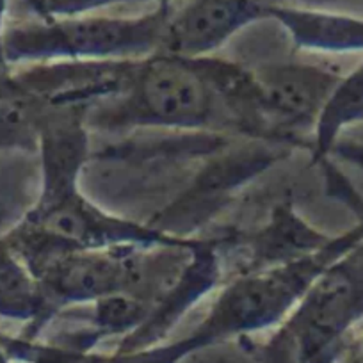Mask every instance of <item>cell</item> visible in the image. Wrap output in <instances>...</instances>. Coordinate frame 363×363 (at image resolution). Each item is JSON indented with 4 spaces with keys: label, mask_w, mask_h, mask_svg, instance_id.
<instances>
[{
    "label": "cell",
    "mask_w": 363,
    "mask_h": 363,
    "mask_svg": "<svg viewBox=\"0 0 363 363\" xmlns=\"http://www.w3.org/2000/svg\"><path fill=\"white\" fill-rule=\"evenodd\" d=\"M27 6L43 20L66 18V16L89 15L91 11L127 2H146V0H26ZM159 4H169V0H157Z\"/></svg>",
    "instance_id": "4fadbf2b"
},
{
    "label": "cell",
    "mask_w": 363,
    "mask_h": 363,
    "mask_svg": "<svg viewBox=\"0 0 363 363\" xmlns=\"http://www.w3.org/2000/svg\"><path fill=\"white\" fill-rule=\"evenodd\" d=\"M223 242L225 235L212 239L196 237V242L189 250L187 260L184 262L173 284L153 303L146 320L139 326L138 337H153L164 331L191 306L223 284L226 274Z\"/></svg>",
    "instance_id": "9c48e42d"
},
{
    "label": "cell",
    "mask_w": 363,
    "mask_h": 363,
    "mask_svg": "<svg viewBox=\"0 0 363 363\" xmlns=\"http://www.w3.org/2000/svg\"><path fill=\"white\" fill-rule=\"evenodd\" d=\"M87 128L118 132L128 128L235 132L237 127L203 55L157 50L135 59L127 84L113 99L87 111Z\"/></svg>",
    "instance_id": "7a4b0ae2"
},
{
    "label": "cell",
    "mask_w": 363,
    "mask_h": 363,
    "mask_svg": "<svg viewBox=\"0 0 363 363\" xmlns=\"http://www.w3.org/2000/svg\"><path fill=\"white\" fill-rule=\"evenodd\" d=\"M258 99L269 125L278 135L301 145L292 130L315 123L335 87V77L303 62H272L251 68Z\"/></svg>",
    "instance_id": "8992f818"
},
{
    "label": "cell",
    "mask_w": 363,
    "mask_h": 363,
    "mask_svg": "<svg viewBox=\"0 0 363 363\" xmlns=\"http://www.w3.org/2000/svg\"><path fill=\"white\" fill-rule=\"evenodd\" d=\"M13 250L23 258L40 281L45 315L65 306L96 303L116 294H135L148 299L153 306L162 294V289L150 281V257L153 250H72L20 233Z\"/></svg>",
    "instance_id": "3957f363"
},
{
    "label": "cell",
    "mask_w": 363,
    "mask_h": 363,
    "mask_svg": "<svg viewBox=\"0 0 363 363\" xmlns=\"http://www.w3.org/2000/svg\"><path fill=\"white\" fill-rule=\"evenodd\" d=\"M6 2H8V0H0V22H2V15H4ZM0 45H2V40H0Z\"/></svg>",
    "instance_id": "5bb4252c"
},
{
    "label": "cell",
    "mask_w": 363,
    "mask_h": 363,
    "mask_svg": "<svg viewBox=\"0 0 363 363\" xmlns=\"http://www.w3.org/2000/svg\"><path fill=\"white\" fill-rule=\"evenodd\" d=\"M274 0H193L171 11L162 48L178 55H208L258 20L269 18Z\"/></svg>",
    "instance_id": "52a82bcc"
},
{
    "label": "cell",
    "mask_w": 363,
    "mask_h": 363,
    "mask_svg": "<svg viewBox=\"0 0 363 363\" xmlns=\"http://www.w3.org/2000/svg\"><path fill=\"white\" fill-rule=\"evenodd\" d=\"M363 114V68L337 82L313 123V162L323 160L333 146L340 128Z\"/></svg>",
    "instance_id": "8fae6325"
},
{
    "label": "cell",
    "mask_w": 363,
    "mask_h": 363,
    "mask_svg": "<svg viewBox=\"0 0 363 363\" xmlns=\"http://www.w3.org/2000/svg\"><path fill=\"white\" fill-rule=\"evenodd\" d=\"M87 109L52 107L38 123L43 189L20 233L72 250L109 247H191L196 237L177 235L150 223L104 211L80 189V173L89 159Z\"/></svg>",
    "instance_id": "6da1fadb"
},
{
    "label": "cell",
    "mask_w": 363,
    "mask_h": 363,
    "mask_svg": "<svg viewBox=\"0 0 363 363\" xmlns=\"http://www.w3.org/2000/svg\"><path fill=\"white\" fill-rule=\"evenodd\" d=\"M269 18L281 23L298 48L340 52L363 48V20L320 9L274 4Z\"/></svg>",
    "instance_id": "30bf717a"
},
{
    "label": "cell",
    "mask_w": 363,
    "mask_h": 363,
    "mask_svg": "<svg viewBox=\"0 0 363 363\" xmlns=\"http://www.w3.org/2000/svg\"><path fill=\"white\" fill-rule=\"evenodd\" d=\"M0 313L20 319L45 315L40 281L15 250H0Z\"/></svg>",
    "instance_id": "7c38bea8"
},
{
    "label": "cell",
    "mask_w": 363,
    "mask_h": 363,
    "mask_svg": "<svg viewBox=\"0 0 363 363\" xmlns=\"http://www.w3.org/2000/svg\"><path fill=\"white\" fill-rule=\"evenodd\" d=\"M345 246L347 240L331 239L315 253L298 260L235 274L216 296L207 319L198 328L196 340L285 320Z\"/></svg>",
    "instance_id": "5b68a950"
},
{
    "label": "cell",
    "mask_w": 363,
    "mask_h": 363,
    "mask_svg": "<svg viewBox=\"0 0 363 363\" xmlns=\"http://www.w3.org/2000/svg\"><path fill=\"white\" fill-rule=\"evenodd\" d=\"M331 239L306 225L289 205L274 211L269 225L250 235H225L223 255L235 258V274L272 267L315 253ZM233 274V277H235Z\"/></svg>",
    "instance_id": "ba28073f"
},
{
    "label": "cell",
    "mask_w": 363,
    "mask_h": 363,
    "mask_svg": "<svg viewBox=\"0 0 363 363\" xmlns=\"http://www.w3.org/2000/svg\"><path fill=\"white\" fill-rule=\"evenodd\" d=\"M171 6L157 4L141 16L79 15L43 20L6 38L15 61H128L162 48Z\"/></svg>",
    "instance_id": "277c9868"
}]
</instances>
